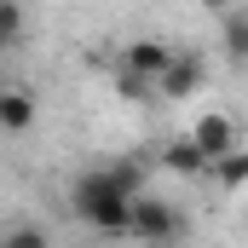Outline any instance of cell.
Returning <instances> with one entry per match:
<instances>
[{
	"mask_svg": "<svg viewBox=\"0 0 248 248\" xmlns=\"http://www.w3.org/2000/svg\"><path fill=\"white\" fill-rule=\"evenodd\" d=\"M139 190H144V162L139 156H122V162H104V168L81 173L75 190H69V208L98 237H127V208H133Z\"/></svg>",
	"mask_w": 248,
	"mask_h": 248,
	"instance_id": "obj_1",
	"label": "cell"
},
{
	"mask_svg": "<svg viewBox=\"0 0 248 248\" xmlns=\"http://www.w3.org/2000/svg\"><path fill=\"white\" fill-rule=\"evenodd\" d=\"M190 139H196V150H202V162H214V156H225V150H237V122H231V116H219V110H208L202 122L190 127Z\"/></svg>",
	"mask_w": 248,
	"mask_h": 248,
	"instance_id": "obj_5",
	"label": "cell"
},
{
	"mask_svg": "<svg viewBox=\"0 0 248 248\" xmlns=\"http://www.w3.org/2000/svg\"><path fill=\"white\" fill-rule=\"evenodd\" d=\"M127 237H144V243H179V237H185V219H179L168 202H150V196L139 190L133 208H127Z\"/></svg>",
	"mask_w": 248,
	"mask_h": 248,
	"instance_id": "obj_2",
	"label": "cell"
},
{
	"mask_svg": "<svg viewBox=\"0 0 248 248\" xmlns=\"http://www.w3.org/2000/svg\"><path fill=\"white\" fill-rule=\"evenodd\" d=\"M208 168L219 173V185H225V190H243V185H248V156H243V144H237V150H225V156H214Z\"/></svg>",
	"mask_w": 248,
	"mask_h": 248,
	"instance_id": "obj_10",
	"label": "cell"
},
{
	"mask_svg": "<svg viewBox=\"0 0 248 248\" xmlns=\"http://www.w3.org/2000/svg\"><path fill=\"white\" fill-rule=\"evenodd\" d=\"M156 162H162L168 173H179V179H196V173H208V162H202V150H196V139H190V133H185V139H168Z\"/></svg>",
	"mask_w": 248,
	"mask_h": 248,
	"instance_id": "obj_7",
	"label": "cell"
},
{
	"mask_svg": "<svg viewBox=\"0 0 248 248\" xmlns=\"http://www.w3.org/2000/svg\"><path fill=\"white\" fill-rule=\"evenodd\" d=\"M219 23H225V58L243 63V58H248V17L237 12V6H225V12H219Z\"/></svg>",
	"mask_w": 248,
	"mask_h": 248,
	"instance_id": "obj_8",
	"label": "cell"
},
{
	"mask_svg": "<svg viewBox=\"0 0 248 248\" xmlns=\"http://www.w3.org/2000/svg\"><path fill=\"white\" fill-rule=\"evenodd\" d=\"M202 6H208V12H225V6H231V0H202Z\"/></svg>",
	"mask_w": 248,
	"mask_h": 248,
	"instance_id": "obj_11",
	"label": "cell"
},
{
	"mask_svg": "<svg viewBox=\"0 0 248 248\" xmlns=\"http://www.w3.org/2000/svg\"><path fill=\"white\" fill-rule=\"evenodd\" d=\"M35 116H41L35 93H23V87H6V81H0V133H29Z\"/></svg>",
	"mask_w": 248,
	"mask_h": 248,
	"instance_id": "obj_6",
	"label": "cell"
},
{
	"mask_svg": "<svg viewBox=\"0 0 248 248\" xmlns=\"http://www.w3.org/2000/svg\"><path fill=\"white\" fill-rule=\"evenodd\" d=\"M23 29H29V17H23V0H0V52L23 46Z\"/></svg>",
	"mask_w": 248,
	"mask_h": 248,
	"instance_id": "obj_9",
	"label": "cell"
},
{
	"mask_svg": "<svg viewBox=\"0 0 248 248\" xmlns=\"http://www.w3.org/2000/svg\"><path fill=\"white\" fill-rule=\"evenodd\" d=\"M173 58V46L168 41H127L122 58H116V69H127V75H144L150 87H156V75H162V63Z\"/></svg>",
	"mask_w": 248,
	"mask_h": 248,
	"instance_id": "obj_4",
	"label": "cell"
},
{
	"mask_svg": "<svg viewBox=\"0 0 248 248\" xmlns=\"http://www.w3.org/2000/svg\"><path fill=\"white\" fill-rule=\"evenodd\" d=\"M202 81H208V69L196 52H173V58L162 63V75H156V98H168V104H185L202 93Z\"/></svg>",
	"mask_w": 248,
	"mask_h": 248,
	"instance_id": "obj_3",
	"label": "cell"
}]
</instances>
